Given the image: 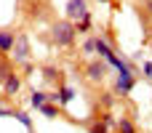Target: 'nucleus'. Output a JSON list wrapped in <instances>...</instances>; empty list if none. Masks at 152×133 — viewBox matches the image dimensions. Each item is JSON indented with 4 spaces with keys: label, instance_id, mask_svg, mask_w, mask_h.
<instances>
[{
    "label": "nucleus",
    "instance_id": "11",
    "mask_svg": "<svg viewBox=\"0 0 152 133\" xmlns=\"http://www.w3.org/2000/svg\"><path fill=\"white\" fill-rule=\"evenodd\" d=\"M13 69H16V67H13L11 56H3V53H0V85L5 83V77H8V75H11Z\"/></svg>",
    "mask_w": 152,
    "mask_h": 133
},
{
    "label": "nucleus",
    "instance_id": "14",
    "mask_svg": "<svg viewBox=\"0 0 152 133\" xmlns=\"http://www.w3.org/2000/svg\"><path fill=\"white\" fill-rule=\"evenodd\" d=\"M37 112H40V115H43V117H51V120H53V117H59V115H61V109H59V104H51V101H48V104H43V107H40V109H37Z\"/></svg>",
    "mask_w": 152,
    "mask_h": 133
},
{
    "label": "nucleus",
    "instance_id": "23",
    "mask_svg": "<svg viewBox=\"0 0 152 133\" xmlns=\"http://www.w3.org/2000/svg\"><path fill=\"white\" fill-rule=\"evenodd\" d=\"M99 3H115V0H99Z\"/></svg>",
    "mask_w": 152,
    "mask_h": 133
},
{
    "label": "nucleus",
    "instance_id": "13",
    "mask_svg": "<svg viewBox=\"0 0 152 133\" xmlns=\"http://www.w3.org/2000/svg\"><path fill=\"white\" fill-rule=\"evenodd\" d=\"M43 104H48V93L45 91H32L29 93V107L32 109H40Z\"/></svg>",
    "mask_w": 152,
    "mask_h": 133
},
{
    "label": "nucleus",
    "instance_id": "10",
    "mask_svg": "<svg viewBox=\"0 0 152 133\" xmlns=\"http://www.w3.org/2000/svg\"><path fill=\"white\" fill-rule=\"evenodd\" d=\"M56 96H59V107H67V104L75 99V88L64 83V85H59V88H56Z\"/></svg>",
    "mask_w": 152,
    "mask_h": 133
},
{
    "label": "nucleus",
    "instance_id": "2",
    "mask_svg": "<svg viewBox=\"0 0 152 133\" xmlns=\"http://www.w3.org/2000/svg\"><path fill=\"white\" fill-rule=\"evenodd\" d=\"M29 53H32V48H29V37L24 35V32H19L16 35V43H13V51H11V61H13V67L19 64V67H27L29 64Z\"/></svg>",
    "mask_w": 152,
    "mask_h": 133
},
{
    "label": "nucleus",
    "instance_id": "3",
    "mask_svg": "<svg viewBox=\"0 0 152 133\" xmlns=\"http://www.w3.org/2000/svg\"><path fill=\"white\" fill-rule=\"evenodd\" d=\"M107 69H110V64H107L104 59H91V61L86 64V77H88L91 83H102V80L107 77Z\"/></svg>",
    "mask_w": 152,
    "mask_h": 133
},
{
    "label": "nucleus",
    "instance_id": "6",
    "mask_svg": "<svg viewBox=\"0 0 152 133\" xmlns=\"http://www.w3.org/2000/svg\"><path fill=\"white\" fill-rule=\"evenodd\" d=\"M21 83H24V77H21V75L13 69V72L5 77V83L0 85V88H3V96H16V93L21 91Z\"/></svg>",
    "mask_w": 152,
    "mask_h": 133
},
{
    "label": "nucleus",
    "instance_id": "24",
    "mask_svg": "<svg viewBox=\"0 0 152 133\" xmlns=\"http://www.w3.org/2000/svg\"><path fill=\"white\" fill-rule=\"evenodd\" d=\"M150 35H152V32H150Z\"/></svg>",
    "mask_w": 152,
    "mask_h": 133
},
{
    "label": "nucleus",
    "instance_id": "4",
    "mask_svg": "<svg viewBox=\"0 0 152 133\" xmlns=\"http://www.w3.org/2000/svg\"><path fill=\"white\" fill-rule=\"evenodd\" d=\"M67 19L72 21V24H77V21H83L86 16H91V11H88V3L86 0H67Z\"/></svg>",
    "mask_w": 152,
    "mask_h": 133
},
{
    "label": "nucleus",
    "instance_id": "18",
    "mask_svg": "<svg viewBox=\"0 0 152 133\" xmlns=\"http://www.w3.org/2000/svg\"><path fill=\"white\" fill-rule=\"evenodd\" d=\"M91 53H96V37H88L83 43V56H91Z\"/></svg>",
    "mask_w": 152,
    "mask_h": 133
},
{
    "label": "nucleus",
    "instance_id": "19",
    "mask_svg": "<svg viewBox=\"0 0 152 133\" xmlns=\"http://www.w3.org/2000/svg\"><path fill=\"white\" fill-rule=\"evenodd\" d=\"M88 133H110V128H104V125L94 117V123H88Z\"/></svg>",
    "mask_w": 152,
    "mask_h": 133
},
{
    "label": "nucleus",
    "instance_id": "21",
    "mask_svg": "<svg viewBox=\"0 0 152 133\" xmlns=\"http://www.w3.org/2000/svg\"><path fill=\"white\" fill-rule=\"evenodd\" d=\"M142 72H144L147 80H152V61H144V64H142Z\"/></svg>",
    "mask_w": 152,
    "mask_h": 133
},
{
    "label": "nucleus",
    "instance_id": "15",
    "mask_svg": "<svg viewBox=\"0 0 152 133\" xmlns=\"http://www.w3.org/2000/svg\"><path fill=\"white\" fill-rule=\"evenodd\" d=\"M96 120H99L104 128H110V131H115V128H118V120H115V115H112V112H102V115H96Z\"/></svg>",
    "mask_w": 152,
    "mask_h": 133
},
{
    "label": "nucleus",
    "instance_id": "7",
    "mask_svg": "<svg viewBox=\"0 0 152 133\" xmlns=\"http://www.w3.org/2000/svg\"><path fill=\"white\" fill-rule=\"evenodd\" d=\"M96 53H99V59H104V61H110L112 56H118V48L104 37V35H96Z\"/></svg>",
    "mask_w": 152,
    "mask_h": 133
},
{
    "label": "nucleus",
    "instance_id": "20",
    "mask_svg": "<svg viewBox=\"0 0 152 133\" xmlns=\"http://www.w3.org/2000/svg\"><path fill=\"white\" fill-rule=\"evenodd\" d=\"M102 104H104V107L110 109V107L115 104V93H104V96H102Z\"/></svg>",
    "mask_w": 152,
    "mask_h": 133
},
{
    "label": "nucleus",
    "instance_id": "8",
    "mask_svg": "<svg viewBox=\"0 0 152 133\" xmlns=\"http://www.w3.org/2000/svg\"><path fill=\"white\" fill-rule=\"evenodd\" d=\"M16 35L19 32H13V29H0V53L3 56H11L13 43H16Z\"/></svg>",
    "mask_w": 152,
    "mask_h": 133
},
{
    "label": "nucleus",
    "instance_id": "9",
    "mask_svg": "<svg viewBox=\"0 0 152 133\" xmlns=\"http://www.w3.org/2000/svg\"><path fill=\"white\" fill-rule=\"evenodd\" d=\"M136 85V75L134 77H115V96H128Z\"/></svg>",
    "mask_w": 152,
    "mask_h": 133
},
{
    "label": "nucleus",
    "instance_id": "12",
    "mask_svg": "<svg viewBox=\"0 0 152 133\" xmlns=\"http://www.w3.org/2000/svg\"><path fill=\"white\" fill-rule=\"evenodd\" d=\"M115 131L118 133H139V128H136V123L131 117H118V128Z\"/></svg>",
    "mask_w": 152,
    "mask_h": 133
},
{
    "label": "nucleus",
    "instance_id": "22",
    "mask_svg": "<svg viewBox=\"0 0 152 133\" xmlns=\"http://www.w3.org/2000/svg\"><path fill=\"white\" fill-rule=\"evenodd\" d=\"M0 117H13V109H11V107H5L3 101H0Z\"/></svg>",
    "mask_w": 152,
    "mask_h": 133
},
{
    "label": "nucleus",
    "instance_id": "17",
    "mask_svg": "<svg viewBox=\"0 0 152 133\" xmlns=\"http://www.w3.org/2000/svg\"><path fill=\"white\" fill-rule=\"evenodd\" d=\"M13 117H16V120H19V123H21V125H24V128H27L29 133L35 131V128H32V117H29L27 112H13Z\"/></svg>",
    "mask_w": 152,
    "mask_h": 133
},
{
    "label": "nucleus",
    "instance_id": "5",
    "mask_svg": "<svg viewBox=\"0 0 152 133\" xmlns=\"http://www.w3.org/2000/svg\"><path fill=\"white\" fill-rule=\"evenodd\" d=\"M40 75H43V80L48 83V85H64V72L59 69V67H53V64H45L43 69H40Z\"/></svg>",
    "mask_w": 152,
    "mask_h": 133
},
{
    "label": "nucleus",
    "instance_id": "25",
    "mask_svg": "<svg viewBox=\"0 0 152 133\" xmlns=\"http://www.w3.org/2000/svg\"><path fill=\"white\" fill-rule=\"evenodd\" d=\"M32 133H35V131H32Z\"/></svg>",
    "mask_w": 152,
    "mask_h": 133
},
{
    "label": "nucleus",
    "instance_id": "1",
    "mask_svg": "<svg viewBox=\"0 0 152 133\" xmlns=\"http://www.w3.org/2000/svg\"><path fill=\"white\" fill-rule=\"evenodd\" d=\"M75 40H77V29L69 19H59L51 24V43L56 48H72Z\"/></svg>",
    "mask_w": 152,
    "mask_h": 133
},
{
    "label": "nucleus",
    "instance_id": "16",
    "mask_svg": "<svg viewBox=\"0 0 152 133\" xmlns=\"http://www.w3.org/2000/svg\"><path fill=\"white\" fill-rule=\"evenodd\" d=\"M91 27H94V16H86L83 21H77V24H75L77 35H86V32H91Z\"/></svg>",
    "mask_w": 152,
    "mask_h": 133
}]
</instances>
